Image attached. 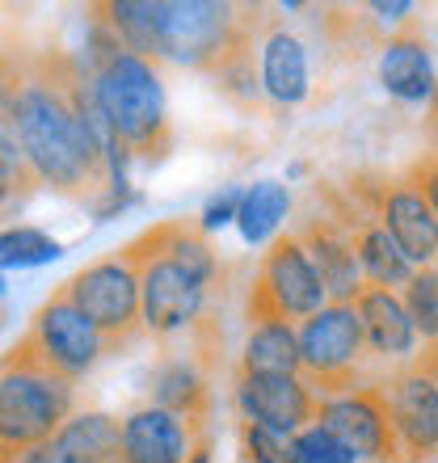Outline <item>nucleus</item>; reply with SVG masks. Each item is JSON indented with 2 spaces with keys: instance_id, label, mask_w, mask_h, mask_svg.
Here are the masks:
<instances>
[{
  "instance_id": "obj_1",
  "label": "nucleus",
  "mask_w": 438,
  "mask_h": 463,
  "mask_svg": "<svg viewBox=\"0 0 438 463\" xmlns=\"http://www.w3.org/2000/svg\"><path fill=\"white\" fill-rule=\"evenodd\" d=\"M76 80L81 60L68 51L0 43V110L38 190H55L110 215L122 203L110 194L106 156L76 106Z\"/></svg>"
},
{
  "instance_id": "obj_2",
  "label": "nucleus",
  "mask_w": 438,
  "mask_h": 463,
  "mask_svg": "<svg viewBox=\"0 0 438 463\" xmlns=\"http://www.w3.org/2000/svg\"><path fill=\"white\" fill-rule=\"evenodd\" d=\"M119 253L135 266L144 337L215 371V354H224L228 266L207 232L195 220H165L131 236Z\"/></svg>"
},
{
  "instance_id": "obj_3",
  "label": "nucleus",
  "mask_w": 438,
  "mask_h": 463,
  "mask_svg": "<svg viewBox=\"0 0 438 463\" xmlns=\"http://www.w3.org/2000/svg\"><path fill=\"white\" fill-rule=\"evenodd\" d=\"M266 5L228 0H148V60L207 72L241 106L262 98L253 51L274 17Z\"/></svg>"
},
{
  "instance_id": "obj_4",
  "label": "nucleus",
  "mask_w": 438,
  "mask_h": 463,
  "mask_svg": "<svg viewBox=\"0 0 438 463\" xmlns=\"http://www.w3.org/2000/svg\"><path fill=\"white\" fill-rule=\"evenodd\" d=\"M81 63L89 68L93 98H98L101 114H106L110 131L122 144L127 160L160 165L173 152V122H169L160 68L131 55L127 47H119L114 34L98 22H93V43H89Z\"/></svg>"
},
{
  "instance_id": "obj_5",
  "label": "nucleus",
  "mask_w": 438,
  "mask_h": 463,
  "mask_svg": "<svg viewBox=\"0 0 438 463\" xmlns=\"http://www.w3.org/2000/svg\"><path fill=\"white\" fill-rule=\"evenodd\" d=\"M72 413L76 383L43 366L25 337H17L0 354V463L47 442Z\"/></svg>"
},
{
  "instance_id": "obj_6",
  "label": "nucleus",
  "mask_w": 438,
  "mask_h": 463,
  "mask_svg": "<svg viewBox=\"0 0 438 463\" xmlns=\"http://www.w3.org/2000/svg\"><path fill=\"white\" fill-rule=\"evenodd\" d=\"M350 198H358L379 228L392 236V244L405 253L409 266H434L438 257V203H434V156L414 160L405 173L363 169L350 173L341 185Z\"/></svg>"
},
{
  "instance_id": "obj_7",
  "label": "nucleus",
  "mask_w": 438,
  "mask_h": 463,
  "mask_svg": "<svg viewBox=\"0 0 438 463\" xmlns=\"http://www.w3.org/2000/svg\"><path fill=\"white\" fill-rule=\"evenodd\" d=\"M295 350H300V379L317 401H333L346 392L367 388V345L358 333L350 304H325L308 320L295 325Z\"/></svg>"
},
{
  "instance_id": "obj_8",
  "label": "nucleus",
  "mask_w": 438,
  "mask_h": 463,
  "mask_svg": "<svg viewBox=\"0 0 438 463\" xmlns=\"http://www.w3.org/2000/svg\"><path fill=\"white\" fill-rule=\"evenodd\" d=\"M68 304L101 333L110 354H122L144 342V320H139V282L135 266L114 249V253L89 261L60 282Z\"/></svg>"
},
{
  "instance_id": "obj_9",
  "label": "nucleus",
  "mask_w": 438,
  "mask_h": 463,
  "mask_svg": "<svg viewBox=\"0 0 438 463\" xmlns=\"http://www.w3.org/2000/svg\"><path fill=\"white\" fill-rule=\"evenodd\" d=\"M325 304H328L325 287H320L308 253L300 249V241H295L291 232H279L270 241V249L262 253V266H257L249 299H244L249 325H266V320H291V325H300V320H308Z\"/></svg>"
},
{
  "instance_id": "obj_10",
  "label": "nucleus",
  "mask_w": 438,
  "mask_h": 463,
  "mask_svg": "<svg viewBox=\"0 0 438 463\" xmlns=\"http://www.w3.org/2000/svg\"><path fill=\"white\" fill-rule=\"evenodd\" d=\"M434 345L414 354L401 371L384 379V401L405 463H430L438 451V358Z\"/></svg>"
},
{
  "instance_id": "obj_11",
  "label": "nucleus",
  "mask_w": 438,
  "mask_h": 463,
  "mask_svg": "<svg viewBox=\"0 0 438 463\" xmlns=\"http://www.w3.org/2000/svg\"><path fill=\"white\" fill-rule=\"evenodd\" d=\"M22 337H25V345L38 354V363L51 366V371L60 379H68V383H81L110 354L106 342H101V333L68 304V295H63L60 287L51 291V299L38 304V312L30 317V329H25Z\"/></svg>"
},
{
  "instance_id": "obj_12",
  "label": "nucleus",
  "mask_w": 438,
  "mask_h": 463,
  "mask_svg": "<svg viewBox=\"0 0 438 463\" xmlns=\"http://www.w3.org/2000/svg\"><path fill=\"white\" fill-rule=\"evenodd\" d=\"M317 426H325L333 439L346 442L358 463H405L388 401H384V383H367L358 392L320 401Z\"/></svg>"
},
{
  "instance_id": "obj_13",
  "label": "nucleus",
  "mask_w": 438,
  "mask_h": 463,
  "mask_svg": "<svg viewBox=\"0 0 438 463\" xmlns=\"http://www.w3.org/2000/svg\"><path fill=\"white\" fill-rule=\"evenodd\" d=\"M232 401L241 421L279 430V434H300L317 421L320 401L308 392L300 375H236Z\"/></svg>"
},
{
  "instance_id": "obj_14",
  "label": "nucleus",
  "mask_w": 438,
  "mask_h": 463,
  "mask_svg": "<svg viewBox=\"0 0 438 463\" xmlns=\"http://www.w3.org/2000/svg\"><path fill=\"white\" fill-rule=\"evenodd\" d=\"M211 439L203 430L186 426L182 417L165 413L157 404H144L119 421V442L110 463H186L195 442Z\"/></svg>"
},
{
  "instance_id": "obj_15",
  "label": "nucleus",
  "mask_w": 438,
  "mask_h": 463,
  "mask_svg": "<svg viewBox=\"0 0 438 463\" xmlns=\"http://www.w3.org/2000/svg\"><path fill=\"white\" fill-rule=\"evenodd\" d=\"M291 236L300 241V249H304L312 269H317L328 304H350L354 295H358V287H363V274H358L354 249H350V241H346V232L338 228V220H333L325 207L308 211Z\"/></svg>"
},
{
  "instance_id": "obj_16",
  "label": "nucleus",
  "mask_w": 438,
  "mask_h": 463,
  "mask_svg": "<svg viewBox=\"0 0 438 463\" xmlns=\"http://www.w3.org/2000/svg\"><path fill=\"white\" fill-rule=\"evenodd\" d=\"M350 312H354V320H358L367 354H376L379 363H388V366L414 358L417 333H414V325H409V317H405L401 295L396 291L363 282L358 295L350 299Z\"/></svg>"
},
{
  "instance_id": "obj_17",
  "label": "nucleus",
  "mask_w": 438,
  "mask_h": 463,
  "mask_svg": "<svg viewBox=\"0 0 438 463\" xmlns=\"http://www.w3.org/2000/svg\"><path fill=\"white\" fill-rule=\"evenodd\" d=\"M152 404L207 434L211 409H215L211 366H203L190 354H165L160 366L152 371Z\"/></svg>"
},
{
  "instance_id": "obj_18",
  "label": "nucleus",
  "mask_w": 438,
  "mask_h": 463,
  "mask_svg": "<svg viewBox=\"0 0 438 463\" xmlns=\"http://www.w3.org/2000/svg\"><path fill=\"white\" fill-rule=\"evenodd\" d=\"M257 85L274 106H300L312 93V63L308 47L287 30V25H270L262 43H257Z\"/></svg>"
},
{
  "instance_id": "obj_19",
  "label": "nucleus",
  "mask_w": 438,
  "mask_h": 463,
  "mask_svg": "<svg viewBox=\"0 0 438 463\" xmlns=\"http://www.w3.org/2000/svg\"><path fill=\"white\" fill-rule=\"evenodd\" d=\"M379 85L396 101L434 98V55H430V38L417 30L414 17L379 47Z\"/></svg>"
},
{
  "instance_id": "obj_20",
  "label": "nucleus",
  "mask_w": 438,
  "mask_h": 463,
  "mask_svg": "<svg viewBox=\"0 0 438 463\" xmlns=\"http://www.w3.org/2000/svg\"><path fill=\"white\" fill-rule=\"evenodd\" d=\"M236 375H300V350H295L291 320L249 325V337H244V345H241Z\"/></svg>"
},
{
  "instance_id": "obj_21",
  "label": "nucleus",
  "mask_w": 438,
  "mask_h": 463,
  "mask_svg": "<svg viewBox=\"0 0 438 463\" xmlns=\"http://www.w3.org/2000/svg\"><path fill=\"white\" fill-rule=\"evenodd\" d=\"M51 439L72 463H110L114 459V442H119V417L93 413V409L72 413Z\"/></svg>"
},
{
  "instance_id": "obj_22",
  "label": "nucleus",
  "mask_w": 438,
  "mask_h": 463,
  "mask_svg": "<svg viewBox=\"0 0 438 463\" xmlns=\"http://www.w3.org/2000/svg\"><path fill=\"white\" fill-rule=\"evenodd\" d=\"M291 211V190L282 182H257L249 190H241V203H236V228L249 244L270 241L279 223L287 220Z\"/></svg>"
},
{
  "instance_id": "obj_23",
  "label": "nucleus",
  "mask_w": 438,
  "mask_h": 463,
  "mask_svg": "<svg viewBox=\"0 0 438 463\" xmlns=\"http://www.w3.org/2000/svg\"><path fill=\"white\" fill-rule=\"evenodd\" d=\"M396 295H401V307H405V317H409V325H414L417 342L434 345V337H438V269L417 266Z\"/></svg>"
},
{
  "instance_id": "obj_24",
  "label": "nucleus",
  "mask_w": 438,
  "mask_h": 463,
  "mask_svg": "<svg viewBox=\"0 0 438 463\" xmlns=\"http://www.w3.org/2000/svg\"><path fill=\"white\" fill-rule=\"evenodd\" d=\"M63 253V244L55 236L38 228H0V274L5 269H25V266H43V261H55Z\"/></svg>"
},
{
  "instance_id": "obj_25",
  "label": "nucleus",
  "mask_w": 438,
  "mask_h": 463,
  "mask_svg": "<svg viewBox=\"0 0 438 463\" xmlns=\"http://www.w3.org/2000/svg\"><path fill=\"white\" fill-rule=\"evenodd\" d=\"M38 190V177L30 173L25 156L17 152L13 144V135H0V220L13 215V211H22Z\"/></svg>"
},
{
  "instance_id": "obj_26",
  "label": "nucleus",
  "mask_w": 438,
  "mask_h": 463,
  "mask_svg": "<svg viewBox=\"0 0 438 463\" xmlns=\"http://www.w3.org/2000/svg\"><path fill=\"white\" fill-rule=\"evenodd\" d=\"M241 455L249 463H295V434L241 421Z\"/></svg>"
},
{
  "instance_id": "obj_27",
  "label": "nucleus",
  "mask_w": 438,
  "mask_h": 463,
  "mask_svg": "<svg viewBox=\"0 0 438 463\" xmlns=\"http://www.w3.org/2000/svg\"><path fill=\"white\" fill-rule=\"evenodd\" d=\"M295 463H358L350 455V447L341 439H333L325 426H312L308 430H300L295 434Z\"/></svg>"
},
{
  "instance_id": "obj_28",
  "label": "nucleus",
  "mask_w": 438,
  "mask_h": 463,
  "mask_svg": "<svg viewBox=\"0 0 438 463\" xmlns=\"http://www.w3.org/2000/svg\"><path fill=\"white\" fill-rule=\"evenodd\" d=\"M236 203H241V190H228V194H219V198H211L207 203V211L198 215V228L207 232H215V228H224L228 220H236Z\"/></svg>"
},
{
  "instance_id": "obj_29",
  "label": "nucleus",
  "mask_w": 438,
  "mask_h": 463,
  "mask_svg": "<svg viewBox=\"0 0 438 463\" xmlns=\"http://www.w3.org/2000/svg\"><path fill=\"white\" fill-rule=\"evenodd\" d=\"M13 463H72V459L55 447V439H47V442H38V447H30L25 455H17Z\"/></svg>"
},
{
  "instance_id": "obj_30",
  "label": "nucleus",
  "mask_w": 438,
  "mask_h": 463,
  "mask_svg": "<svg viewBox=\"0 0 438 463\" xmlns=\"http://www.w3.org/2000/svg\"><path fill=\"white\" fill-rule=\"evenodd\" d=\"M186 463H211V439L195 442V451H190V459H186Z\"/></svg>"
},
{
  "instance_id": "obj_31",
  "label": "nucleus",
  "mask_w": 438,
  "mask_h": 463,
  "mask_svg": "<svg viewBox=\"0 0 438 463\" xmlns=\"http://www.w3.org/2000/svg\"><path fill=\"white\" fill-rule=\"evenodd\" d=\"M0 299H5V274H0Z\"/></svg>"
},
{
  "instance_id": "obj_32",
  "label": "nucleus",
  "mask_w": 438,
  "mask_h": 463,
  "mask_svg": "<svg viewBox=\"0 0 438 463\" xmlns=\"http://www.w3.org/2000/svg\"><path fill=\"white\" fill-rule=\"evenodd\" d=\"M0 329H5V320H0Z\"/></svg>"
}]
</instances>
